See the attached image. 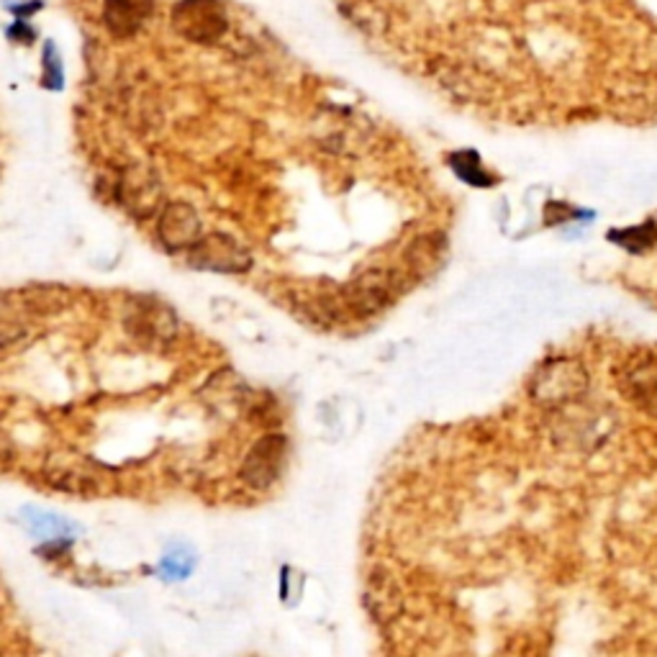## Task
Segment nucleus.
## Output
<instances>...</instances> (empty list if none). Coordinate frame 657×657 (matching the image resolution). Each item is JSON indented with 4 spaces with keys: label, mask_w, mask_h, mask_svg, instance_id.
<instances>
[{
    "label": "nucleus",
    "mask_w": 657,
    "mask_h": 657,
    "mask_svg": "<svg viewBox=\"0 0 657 657\" xmlns=\"http://www.w3.org/2000/svg\"><path fill=\"white\" fill-rule=\"evenodd\" d=\"M285 458H288V439L283 435H268L247 452L242 465V480L255 491H265L281 478Z\"/></svg>",
    "instance_id": "nucleus-3"
},
{
    "label": "nucleus",
    "mask_w": 657,
    "mask_h": 657,
    "mask_svg": "<svg viewBox=\"0 0 657 657\" xmlns=\"http://www.w3.org/2000/svg\"><path fill=\"white\" fill-rule=\"evenodd\" d=\"M191 568H193V561L185 563L183 552H172V555H167L163 561V570L170 578H185L188 572H191Z\"/></svg>",
    "instance_id": "nucleus-13"
},
{
    "label": "nucleus",
    "mask_w": 657,
    "mask_h": 657,
    "mask_svg": "<svg viewBox=\"0 0 657 657\" xmlns=\"http://www.w3.org/2000/svg\"><path fill=\"white\" fill-rule=\"evenodd\" d=\"M609 240L617 242L619 247H624L629 252H647L657 244V227H655V221H647V223H640V227H629V229H621V232H611Z\"/></svg>",
    "instance_id": "nucleus-10"
},
{
    "label": "nucleus",
    "mask_w": 657,
    "mask_h": 657,
    "mask_svg": "<svg viewBox=\"0 0 657 657\" xmlns=\"http://www.w3.org/2000/svg\"><path fill=\"white\" fill-rule=\"evenodd\" d=\"M394 300V275L388 272H368L349 288V304L360 313L383 309Z\"/></svg>",
    "instance_id": "nucleus-8"
},
{
    "label": "nucleus",
    "mask_w": 657,
    "mask_h": 657,
    "mask_svg": "<svg viewBox=\"0 0 657 657\" xmlns=\"http://www.w3.org/2000/svg\"><path fill=\"white\" fill-rule=\"evenodd\" d=\"M44 65H47V86L49 88H60L62 86V67L57 65V57H54V47L47 44L44 52Z\"/></svg>",
    "instance_id": "nucleus-14"
},
{
    "label": "nucleus",
    "mask_w": 657,
    "mask_h": 657,
    "mask_svg": "<svg viewBox=\"0 0 657 657\" xmlns=\"http://www.w3.org/2000/svg\"><path fill=\"white\" fill-rule=\"evenodd\" d=\"M29 527H31V532L39 534V537H62V534H65L67 521L60 519V516L41 512V514L29 516Z\"/></svg>",
    "instance_id": "nucleus-12"
},
{
    "label": "nucleus",
    "mask_w": 657,
    "mask_h": 657,
    "mask_svg": "<svg viewBox=\"0 0 657 657\" xmlns=\"http://www.w3.org/2000/svg\"><path fill=\"white\" fill-rule=\"evenodd\" d=\"M621 390L637 407L657 414V355H642L621 370Z\"/></svg>",
    "instance_id": "nucleus-5"
},
{
    "label": "nucleus",
    "mask_w": 657,
    "mask_h": 657,
    "mask_svg": "<svg viewBox=\"0 0 657 657\" xmlns=\"http://www.w3.org/2000/svg\"><path fill=\"white\" fill-rule=\"evenodd\" d=\"M188 260L201 270H216V272H244L249 268L252 257L249 252L236 244L232 236L227 234H211L206 240L195 242L191 247Z\"/></svg>",
    "instance_id": "nucleus-4"
},
{
    "label": "nucleus",
    "mask_w": 657,
    "mask_h": 657,
    "mask_svg": "<svg viewBox=\"0 0 657 657\" xmlns=\"http://www.w3.org/2000/svg\"><path fill=\"white\" fill-rule=\"evenodd\" d=\"M152 11V0H106L103 21L116 37H131L139 31Z\"/></svg>",
    "instance_id": "nucleus-9"
},
{
    "label": "nucleus",
    "mask_w": 657,
    "mask_h": 657,
    "mask_svg": "<svg viewBox=\"0 0 657 657\" xmlns=\"http://www.w3.org/2000/svg\"><path fill=\"white\" fill-rule=\"evenodd\" d=\"M452 170L465 180L467 185H478V188H488L493 183L491 175H488L484 167H480V157L475 152H458V155L450 157Z\"/></svg>",
    "instance_id": "nucleus-11"
},
{
    "label": "nucleus",
    "mask_w": 657,
    "mask_h": 657,
    "mask_svg": "<svg viewBox=\"0 0 657 657\" xmlns=\"http://www.w3.org/2000/svg\"><path fill=\"white\" fill-rule=\"evenodd\" d=\"M129 332L150 345L152 339L163 342L175 332V319L163 304H152V300H142L139 309L129 317Z\"/></svg>",
    "instance_id": "nucleus-7"
},
{
    "label": "nucleus",
    "mask_w": 657,
    "mask_h": 657,
    "mask_svg": "<svg viewBox=\"0 0 657 657\" xmlns=\"http://www.w3.org/2000/svg\"><path fill=\"white\" fill-rule=\"evenodd\" d=\"M172 24L185 39L208 44L227 31V13L219 0H180L172 11Z\"/></svg>",
    "instance_id": "nucleus-2"
},
{
    "label": "nucleus",
    "mask_w": 657,
    "mask_h": 657,
    "mask_svg": "<svg viewBox=\"0 0 657 657\" xmlns=\"http://www.w3.org/2000/svg\"><path fill=\"white\" fill-rule=\"evenodd\" d=\"M201 236L198 214L188 204H170L159 219V240L170 249L193 247L195 240Z\"/></svg>",
    "instance_id": "nucleus-6"
},
{
    "label": "nucleus",
    "mask_w": 657,
    "mask_h": 657,
    "mask_svg": "<svg viewBox=\"0 0 657 657\" xmlns=\"http://www.w3.org/2000/svg\"><path fill=\"white\" fill-rule=\"evenodd\" d=\"M589 388V373L576 360H552L537 373L532 396L544 407L576 401Z\"/></svg>",
    "instance_id": "nucleus-1"
}]
</instances>
